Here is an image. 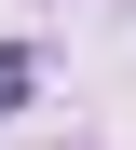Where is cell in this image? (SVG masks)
Masks as SVG:
<instances>
[{"instance_id":"obj_1","label":"cell","mask_w":136,"mask_h":150,"mask_svg":"<svg viewBox=\"0 0 136 150\" xmlns=\"http://www.w3.org/2000/svg\"><path fill=\"white\" fill-rule=\"evenodd\" d=\"M14 96H27V41H0V109H14Z\"/></svg>"}]
</instances>
